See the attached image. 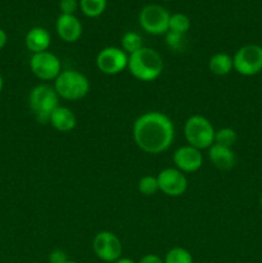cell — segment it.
<instances>
[{"instance_id": "cell-1", "label": "cell", "mask_w": 262, "mask_h": 263, "mask_svg": "<svg viewBox=\"0 0 262 263\" xmlns=\"http://www.w3.org/2000/svg\"><path fill=\"white\" fill-rule=\"evenodd\" d=\"M133 138L144 153H164L175 140V125L164 113L158 110L145 112L134 122Z\"/></svg>"}, {"instance_id": "cell-2", "label": "cell", "mask_w": 262, "mask_h": 263, "mask_svg": "<svg viewBox=\"0 0 262 263\" xmlns=\"http://www.w3.org/2000/svg\"><path fill=\"white\" fill-rule=\"evenodd\" d=\"M163 58L156 49L143 46L128 55L127 69L141 82H153L163 72Z\"/></svg>"}, {"instance_id": "cell-3", "label": "cell", "mask_w": 262, "mask_h": 263, "mask_svg": "<svg viewBox=\"0 0 262 263\" xmlns=\"http://www.w3.org/2000/svg\"><path fill=\"white\" fill-rule=\"evenodd\" d=\"M54 89L62 99L76 102L89 94L90 81L84 73L76 69H64L54 81Z\"/></svg>"}, {"instance_id": "cell-4", "label": "cell", "mask_w": 262, "mask_h": 263, "mask_svg": "<svg viewBox=\"0 0 262 263\" xmlns=\"http://www.w3.org/2000/svg\"><path fill=\"white\" fill-rule=\"evenodd\" d=\"M28 105L36 121L45 125L49 123L53 110L59 105V97L54 87L46 84L36 85L28 94Z\"/></svg>"}, {"instance_id": "cell-5", "label": "cell", "mask_w": 262, "mask_h": 263, "mask_svg": "<svg viewBox=\"0 0 262 263\" xmlns=\"http://www.w3.org/2000/svg\"><path fill=\"white\" fill-rule=\"evenodd\" d=\"M216 128L207 117L202 115H193L185 121L184 136L188 145L203 151L215 143Z\"/></svg>"}, {"instance_id": "cell-6", "label": "cell", "mask_w": 262, "mask_h": 263, "mask_svg": "<svg viewBox=\"0 0 262 263\" xmlns=\"http://www.w3.org/2000/svg\"><path fill=\"white\" fill-rule=\"evenodd\" d=\"M234 69L239 74L252 77L262 72V46L247 44L236 50L233 57Z\"/></svg>"}, {"instance_id": "cell-7", "label": "cell", "mask_w": 262, "mask_h": 263, "mask_svg": "<svg viewBox=\"0 0 262 263\" xmlns=\"http://www.w3.org/2000/svg\"><path fill=\"white\" fill-rule=\"evenodd\" d=\"M170 13L166 8L158 4H148L139 13V23L146 33L166 35L169 31Z\"/></svg>"}, {"instance_id": "cell-8", "label": "cell", "mask_w": 262, "mask_h": 263, "mask_svg": "<svg viewBox=\"0 0 262 263\" xmlns=\"http://www.w3.org/2000/svg\"><path fill=\"white\" fill-rule=\"evenodd\" d=\"M30 69L41 81H55L62 72V63L51 51H41L32 54L30 59Z\"/></svg>"}, {"instance_id": "cell-9", "label": "cell", "mask_w": 262, "mask_h": 263, "mask_svg": "<svg viewBox=\"0 0 262 263\" xmlns=\"http://www.w3.org/2000/svg\"><path fill=\"white\" fill-rule=\"evenodd\" d=\"M95 63L102 73L115 76L127 68L128 54L118 46H107L98 53Z\"/></svg>"}, {"instance_id": "cell-10", "label": "cell", "mask_w": 262, "mask_h": 263, "mask_svg": "<svg viewBox=\"0 0 262 263\" xmlns=\"http://www.w3.org/2000/svg\"><path fill=\"white\" fill-rule=\"evenodd\" d=\"M92 251L100 261L113 263L122 257V243L116 234L100 231L92 239Z\"/></svg>"}, {"instance_id": "cell-11", "label": "cell", "mask_w": 262, "mask_h": 263, "mask_svg": "<svg viewBox=\"0 0 262 263\" xmlns=\"http://www.w3.org/2000/svg\"><path fill=\"white\" fill-rule=\"evenodd\" d=\"M157 180H158L159 192H162L167 197H181L188 189L186 176L177 168L169 167V168L162 170L157 175Z\"/></svg>"}, {"instance_id": "cell-12", "label": "cell", "mask_w": 262, "mask_h": 263, "mask_svg": "<svg viewBox=\"0 0 262 263\" xmlns=\"http://www.w3.org/2000/svg\"><path fill=\"white\" fill-rule=\"evenodd\" d=\"M172 161L175 163V168L182 174H194L202 168L203 154L202 151L194 146L182 145L174 152Z\"/></svg>"}, {"instance_id": "cell-13", "label": "cell", "mask_w": 262, "mask_h": 263, "mask_svg": "<svg viewBox=\"0 0 262 263\" xmlns=\"http://www.w3.org/2000/svg\"><path fill=\"white\" fill-rule=\"evenodd\" d=\"M55 30L64 43L73 44L81 39L82 23L74 14H61L57 18Z\"/></svg>"}, {"instance_id": "cell-14", "label": "cell", "mask_w": 262, "mask_h": 263, "mask_svg": "<svg viewBox=\"0 0 262 263\" xmlns=\"http://www.w3.org/2000/svg\"><path fill=\"white\" fill-rule=\"evenodd\" d=\"M208 158L211 163L221 171H229L236 163V157L233 148H226L218 144H213L208 148Z\"/></svg>"}, {"instance_id": "cell-15", "label": "cell", "mask_w": 262, "mask_h": 263, "mask_svg": "<svg viewBox=\"0 0 262 263\" xmlns=\"http://www.w3.org/2000/svg\"><path fill=\"white\" fill-rule=\"evenodd\" d=\"M49 123L54 130L59 131V133H69L76 127L77 118L69 108L64 107V105H58L51 113Z\"/></svg>"}, {"instance_id": "cell-16", "label": "cell", "mask_w": 262, "mask_h": 263, "mask_svg": "<svg viewBox=\"0 0 262 263\" xmlns=\"http://www.w3.org/2000/svg\"><path fill=\"white\" fill-rule=\"evenodd\" d=\"M26 48L32 54L46 51L51 44V36L44 27H32L25 37Z\"/></svg>"}, {"instance_id": "cell-17", "label": "cell", "mask_w": 262, "mask_h": 263, "mask_svg": "<svg viewBox=\"0 0 262 263\" xmlns=\"http://www.w3.org/2000/svg\"><path fill=\"white\" fill-rule=\"evenodd\" d=\"M208 68L216 76H226L234 69L233 57L228 53H216L208 61Z\"/></svg>"}, {"instance_id": "cell-18", "label": "cell", "mask_w": 262, "mask_h": 263, "mask_svg": "<svg viewBox=\"0 0 262 263\" xmlns=\"http://www.w3.org/2000/svg\"><path fill=\"white\" fill-rule=\"evenodd\" d=\"M107 0H80V9L86 17L97 18L104 13Z\"/></svg>"}, {"instance_id": "cell-19", "label": "cell", "mask_w": 262, "mask_h": 263, "mask_svg": "<svg viewBox=\"0 0 262 263\" xmlns=\"http://www.w3.org/2000/svg\"><path fill=\"white\" fill-rule=\"evenodd\" d=\"M143 39L135 31H128L121 39V49L125 51L126 54H133L138 51L139 49L143 48Z\"/></svg>"}, {"instance_id": "cell-20", "label": "cell", "mask_w": 262, "mask_h": 263, "mask_svg": "<svg viewBox=\"0 0 262 263\" xmlns=\"http://www.w3.org/2000/svg\"><path fill=\"white\" fill-rule=\"evenodd\" d=\"M190 18L184 13H175L170 15L169 31L185 35L190 30Z\"/></svg>"}, {"instance_id": "cell-21", "label": "cell", "mask_w": 262, "mask_h": 263, "mask_svg": "<svg viewBox=\"0 0 262 263\" xmlns=\"http://www.w3.org/2000/svg\"><path fill=\"white\" fill-rule=\"evenodd\" d=\"M164 263H194L192 253L182 247H174L166 253Z\"/></svg>"}, {"instance_id": "cell-22", "label": "cell", "mask_w": 262, "mask_h": 263, "mask_svg": "<svg viewBox=\"0 0 262 263\" xmlns=\"http://www.w3.org/2000/svg\"><path fill=\"white\" fill-rule=\"evenodd\" d=\"M238 140V134L231 127H222L220 130H216L215 143L218 145L226 146V148H233Z\"/></svg>"}, {"instance_id": "cell-23", "label": "cell", "mask_w": 262, "mask_h": 263, "mask_svg": "<svg viewBox=\"0 0 262 263\" xmlns=\"http://www.w3.org/2000/svg\"><path fill=\"white\" fill-rule=\"evenodd\" d=\"M138 190L145 197H152V195L157 194L159 192L158 180L157 176H152V175H146L143 176L138 181Z\"/></svg>"}, {"instance_id": "cell-24", "label": "cell", "mask_w": 262, "mask_h": 263, "mask_svg": "<svg viewBox=\"0 0 262 263\" xmlns=\"http://www.w3.org/2000/svg\"><path fill=\"white\" fill-rule=\"evenodd\" d=\"M166 44L171 50H180L182 48V44H184V35L172 32V31H167Z\"/></svg>"}, {"instance_id": "cell-25", "label": "cell", "mask_w": 262, "mask_h": 263, "mask_svg": "<svg viewBox=\"0 0 262 263\" xmlns=\"http://www.w3.org/2000/svg\"><path fill=\"white\" fill-rule=\"evenodd\" d=\"M80 7V3L77 0H61L59 2V9L62 14H74Z\"/></svg>"}, {"instance_id": "cell-26", "label": "cell", "mask_w": 262, "mask_h": 263, "mask_svg": "<svg viewBox=\"0 0 262 263\" xmlns=\"http://www.w3.org/2000/svg\"><path fill=\"white\" fill-rule=\"evenodd\" d=\"M49 263H67L69 261L68 257H67V253L62 249H54L48 257Z\"/></svg>"}, {"instance_id": "cell-27", "label": "cell", "mask_w": 262, "mask_h": 263, "mask_svg": "<svg viewBox=\"0 0 262 263\" xmlns=\"http://www.w3.org/2000/svg\"><path fill=\"white\" fill-rule=\"evenodd\" d=\"M138 263H164L163 258L158 256V254H145L139 259Z\"/></svg>"}, {"instance_id": "cell-28", "label": "cell", "mask_w": 262, "mask_h": 263, "mask_svg": "<svg viewBox=\"0 0 262 263\" xmlns=\"http://www.w3.org/2000/svg\"><path fill=\"white\" fill-rule=\"evenodd\" d=\"M7 43H8L7 32H5L3 28H0V50H2L5 45H7Z\"/></svg>"}, {"instance_id": "cell-29", "label": "cell", "mask_w": 262, "mask_h": 263, "mask_svg": "<svg viewBox=\"0 0 262 263\" xmlns=\"http://www.w3.org/2000/svg\"><path fill=\"white\" fill-rule=\"evenodd\" d=\"M113 263H138V262H135L134 259H131V258H128V257H120L117 261H115Z\"/></svg>"}, {"instance_id": "cell-30", "label": "cell", "mask_w": 262, "mask_h": 263, "mask_svg": "<svg viewBox=\"0 0 262 263\" xmlns=\"http://www.w3.org/2000/svg\"><path fill=\"white\" fill-rule=\"evenodd\" d=\"M3 87H4V80H3L2 74H0V92L3 91Z\"/></svg>"}, {"instance_id": "cell-31", "label": "cell", "mask_w": 262, "mask_h": 263, "mask_svg": "<svg viewBox=\"0 0 262 263\" xmlns=\"http://www.w3.org/2000/svg\"><path fill=\"white\" fill-rule=\"evenodd\" d=\"M259 205H261V210H262V195H261V199H259Z\"/></svg>"}, {"instance_id": "cell-32", "label": "cell", "mask_w": 262, "mask_h": 263, "mask_svg": "<svg viewBox=\"0 0 262 263\" xmlns=\"http://www.w3.org/2000/svg\"><path fill=\"white\" fill-rule=\"evenodd\" d=\"M67 263H79V262H76V261H68Z\"/></svg>"}, {"instance_id": "cell-33", "label": "cell", "mask_w": 262, "mask_h": 263, "mask_svg": "<svg viewBox=\"0 0 262 263\" xmlns=\"http://www.w3.org/2000/svg\"><path fill=\"white\" fill-rule=\"evenodd\" d=\"M163 2H169V0H163Z\"/></svg>"}]
</instances>
